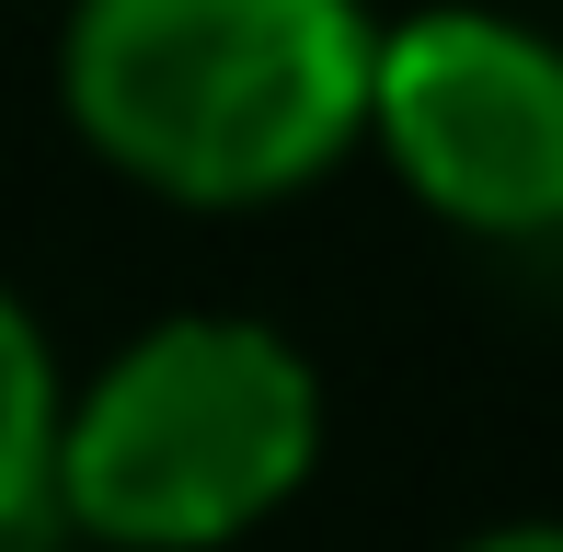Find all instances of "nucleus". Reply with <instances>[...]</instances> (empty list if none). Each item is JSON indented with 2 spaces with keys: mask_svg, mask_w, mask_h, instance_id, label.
Masks as SVG:
<instances>
[{
  "mask_svg": "<svg viewBox=\"0 0 563 552\" xmlns=\"http://www.w3.org/2000/svg\"><path fill=\"white\" fill-rule=\"evenodd\" d=\"M368 0H69L58 115L126 196L265 219L368 150Z\"/></svg>",
  "mask_w": 563,
  "mask_h": 552,
  "instance_id": "obj_1",
  "label": "nucleus"
},
{
  "mask_svg": "<svg viewBox=\"0 0 563 552\" xmlns=\"http://www.w3.org/2000/svg\"><path fill=\"white\" fill-rule=\"evenodd\" d=\"M334 404L288 322L162 311L69 380L58 415V530L92 552H242L311 495Z\"/></svg>",
  "mask_w": 563,
  "mask_h": 552,
  "instance_id": "obj_2",
  "label": "nucleus"
},
{
  "mask_svg": "<svg viewBox=\"0 0 563 552\" xmlns=\"http://www.w3.org/2000/svg\"><path fill=\"white\" fill-rule=\"evenodd\" d=\"M368 150L483 254L563 242V35L506 0H415L379 23Z\"/></svg>",
  "mask_w": 563,
  "mask_h": 552,
  "instance_id": "obj_3",
  "label": "nucleus"
},
{
  "mask_svg": "<svg viewBox=\"0 0 563 552\" xmlns=\"http://www.w3.org/2000/svg\"><path fill=\"white\" fill-rule=\"evenodd\" d=\"M58 415H69V357L46 311L0 276V552L58 530Z\"/></svg>",
  "mask_w": 563,
  "mask_h": 552,
  "instance_id": "obj_4",
  "label": "nucleus"
},
{
  "mask_svg": "<svg viewBox=\"0 0 563 552\" xmlns=\"http://www.w3.org/2000/svg\"><path fill=\"white\" fill-rule=\"evenodd\" d=\"M449 552H563V518H483V530H460Z\"/></svg>",
  "mask_w": 563,
  "mask_h": 552,
  "instance_id": "obj_5",
  "label": "nucleus"
}]
</instances>
